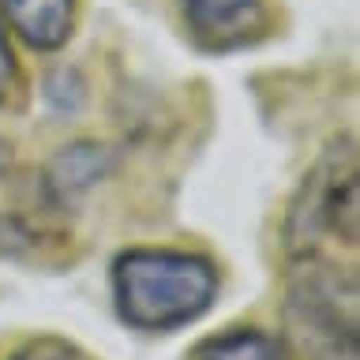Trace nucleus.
<instances>
[{"instance_id":"7","label":"nucleus","mask_w":360,"mask_h":360,"mask_svg":"<svg viewBox=\"0 0 360 360\" xmlns=\"http://www.w3.org/2000/svg\"><path fill=\"white\" fill-rule=\"evenodd\" d=\"M60 169H64V176H56L53 184H60V188H86L90 180H94L101 173V154H98V146H72L64 158H60Z\"/></svg>"},{"instance_id":"4","label":"nucleus","mask_w":360,"mask_h":360,"mask_svg":"<svg viewBox=\"0 0 360 360\" xmlns=\"http://www.w3.org/2000/svg\"><path fill=\"white\" fill-rule=\"evenodd\" d=\"M191 34L207 49H233L259 30V0H180Z\"/></svg>"},{"instance_id":"3","label":"nucleus","mask_w":360,"mask_h":360,"mask_svg":"<svg viewBox=\"0 0 360 360\" xmlns=\"http://www.w3.org/2000/svg\"><path fill=\"white\" fill-rule=\"evenodd\" d=\"M356 162L349 150H334L319 165V173L308 180L304 202H297L292 210V248L297 252L311 248L323 229L345 236V244H356Z\"/></svg>"},{"instance_id":"1","label":"nucleus","mask_w":360,"mask_h":360,"mask_svg":"<svg viewBox=\"0 0 360 360\" xmlns=\"http://www.w3.org/2000/svg\"><path fill=\"white\" fill-rule=\"evenodd\" d=\"M218 274L207 259L165 248H135L112 266V297L124 323L139 330H173L210 308Z\"/></svg>"},{"instance_id":"6","label":"nucleus","mask_w":360,"mask_h":360,"mask_svg":"<svg viewBox=\"0 0 360 360\" xmlns=\"http://www.w3.org/2000/svg\"><path fill=\"white\" fill-rule=\"evenodd\" d=\"M195 360H285V353L263 330H229L207 338L195 349Z\"/></svg>"},{"instance_id":"8","label":"nucleus","mask_w":360,"mask_h":360,"mask_svg":"<svg viewBox=\"0 0 360 360\" xmlns=\"http://www.w3.org/2000/svg\"><path fill=\"white\" fill-rule=\"evenodd\" d=\"M11 360H94V356H86L83 349L68 345L60 338H38V342L22 345Z\"/></svg>"},{"instance_id":"2","label":"nucleus","mask_w":360,"mask_h":360,"mask_svg":"<svg viewBox=\"0 0 360 360\" xmlns=\"http://www.w3.org/2000/svg\"><path fill=\"white\" fill-rule=\"evenodd\" d=\"M289 323L315 360H356V278L353 270L311 266L289 289Z\"/></svg>"},{"instance_id":"9","label":"nucleus","mask_w":360,"mask_h":360,"mask_svg":"<svg viewBox=\"0 0 360 360\" xmlns=\"http://www.w3.org/2000/svg\"><path fill=\"white\" fill-rule=\"evenodd\" d=\"M11 86H15V56H11V45L0 30V101L11 94Z\"/></svg>"},{"instance_id":"5","label":"nucleus","mask_w":360,"mask_h":360,"mask_svg":"<svg viewBox=\"0 0 360 360\" xmlns=\"http://www.w3.org/2000/svg\"><path fill=\"white\" fill-rule=\"evenodd\" d=\"M0 8L11 30L38 53L60 49L72 34L75 0H0Z\"/></svg>"}]
</instances>
